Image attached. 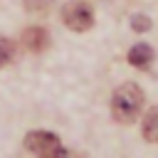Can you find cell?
<instances>
[{
    "instance_id": "cell-4",
    "label": "cell",
    "mask_w": 158,
    "mask_h": 158,
    "mask_svg": "<svg viewBox=\"0 0 158 158\" xmlns=\"http://www.w3.org/2000/svg\"><path fill=\"white\" fill-rule=\"evenodd\" d=\"M20 42L25 44L27 52H44V49L49 47V32H47V27H42V25H30V27L22 30Z\"/></svg>"
},
{
    "instance_id": "cell-9",
    "label": "cell",
    "mask_w": 158,
    "mask_h": 158,
    "mask_svg": "<svg viewBox=\"0 0 158 158\" xmlns=\"http://www.w3.org/2000/svg\"><path fill=\"white\" fill-rule=\"evenodd\" d=\"M37 158H74V153H72V151H67L64 146H57V148H52V151H47V153L37 156Z\"/></svg>"
},
{
    "instance_id": "cell-10",
    "label": "cell",
    "mask_w": 158,
    "mask_h": 158,
    "mask_svg": "<svg viewBox=\"0 0 158 158\" xmlns=\"http://www.w3.org/2000/svg\"><path fill=\"white\" fill-rule=\"evenodd\" d=\"M27 5V10H32V12H44L47 10V5H49V0H25Z\"/></svg>"
},
{
    "instance_id": "cell-7",
    "label": "cell",
    "mask_w": 158,
    "mask_h": 158,
    "mask_svg": "<svg viewBox=\"0 0 158 158\" xmlns=\"http://www.w3.org/2000/svg\"><path fill=\"white\" fill-rule=\"evenodd\" d=\"M15 57V47H12V42L7 40V37H2L0 35V67H5V64H10V59Z\"/></svg>"
},
{
    "instance_id": "cell-5",
    "label": "cell",
    "mask_w": 158,
    "mask_h": 158,
    "mask_svg": "<svg viewBox=\"0 0 158 158\" xmlns=\"http://www.w3.org/2000/svg\"><path fill=\"white\" fill-rule=\"evenodd\" d=\"M153 57H156V52H153V47H151V44H146V42L133 44V47L128 49V54H126L128 64H131V67H136V69H148V67H151V62H153Z\"/></svg>"
},
{
    "instance_id": "cell-6",
    "label": "cell",
    "mask_w": 158,
    "mask_h": 158,
    "mask_svg": "<svg viewBox=\"0 0 158 158\" xmlns=\"http://www.w3.org/2000/svg\"><path fill=\"white\" fill-rule=\"evenodd\" d=\"M141 136L148 143H158V106H151L141 121Z\"/></svg>"
},
{
    "instance_id": "cell-8",
    "label": "cell",
    "mask_w": 158,
    "mask_h": 158,
    "mask_svg": "<svg viewBox=\"0 0 158 158\" xmlns=\"http://www.w3.org/2000/svg\"><path fill=\"white\" fill-rule=\"evenodd\" d=\"M131 27L136 32H148L151 30V17L148 15H133L131 17Z\"/></svg>"
},
{
    "instance_id": "cell-2",
    "label": "cell",
    "mask_w": 158,
    "mask_h": 158,
    "mask_svg": "<svg viewBox=\"0 0 158 158\" xmlns=\"http://www.w3.org/2000/svg\"><path fill=\"white\" fill-rule=\"evenodd\" d=\"M62 22L74 32H86L94 27V10L84 0H69L62 7Z\"/></svg>"
},
{
    "instance_id": "cell-1",
    "label": "cell",
    "mask_w": 158,
    "mask_h": 158,
    "mask_svg": "<svg viewBox=\"0 0 158 158\" xmlns=\"http://www.w3.org/2000/svg\"><path fill=\"white\" fill-rule=\"evenodd\" d=\"M143 104H146L143 89L136 81H123L111 94V118L121 126H128L141 116Z\"/></svg>"
},
{
    "instance_id": "cell-3",
    "label": "cell",
    "mask_w": 158,
    "mask_h": 158,
    "mask_svg": "<svg viewBox=\"0 0 158 158\" xmlns=\"http://www.w3.org/2000/svg\"><path fill=\"white\" fill-rule=\"evenodd\" d=\"M22 143H25V148H27L30 153H35V156H42V153H47V151L62 146V141H59L57 133H52V131H42V128L30 131V133L25 136Z\"/></svg>"
}]
</instances>
